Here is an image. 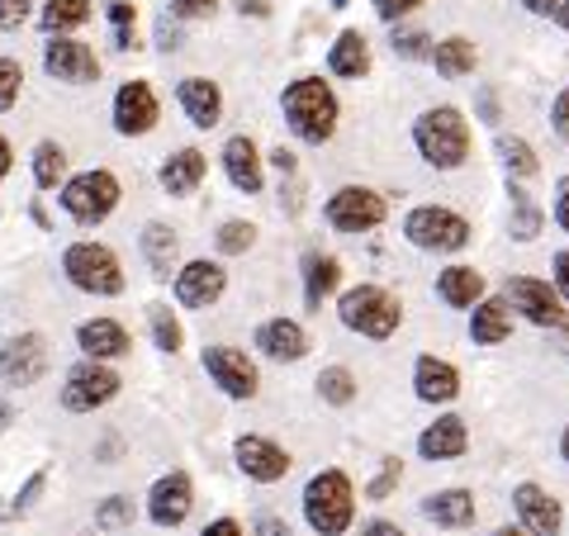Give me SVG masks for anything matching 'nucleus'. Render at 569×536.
I'll return each mask as SVG.
<instances>
[{
  "instance_id": "obj_36",
  "label": "nucleus",
  "mask_w": 569,
  "mask_h": 536,
  "mask_svg": "<svg viewBox=\"0 0 569 536\" xmlns=\"http://www.w3.org/2000/svg\"><path fill=\"white\" fill-rule=\"evenodd\" d=\"M498 157H503L508 176H518V181H527V176H537V171H541L537 152H531L522 138H512V133H503V138H498Z\"/></svg>"
},
{
  "instance_id": "obj_53",
  "label": "nucleus",
  "mask_w": 569,
  "mask_h": 536,
  "mask_svg": "<svg viewBox=\"0 0 569 536\" xmlns=\"http://www.w3.org/2000/svg\"><path fill=\"white\" fill-rule=\"evenodd\" d=\"M361 536H403V527H395V523H385V517H376V523H366V527H361Z\"/></svg>"
},
{
  "instance_id": "obj_34",
  "label": "nucleus",
  "mask_w": 569,
  "mask_h": 536,
  "mask_svg": "<svg viewBox=\"0 0 569 536\" xmlns=\"http://www.w3.org/2000/svg\"><path fill=\"white\" fill-rule=\"evenodd\" d=\"M62 181H67V152L58 142H39V152H33V186L58 190Z\"/></svg>"
},
{
  "instance_id": "obj_10",
  "label": "nucleus",
  "mask_w": 569,
  "mask_h": 536,
  "mask_svg": "<svg viewBox=\"0 0 569 536\" xmlns=\"http://www.w3.org/2000/svg\"><path fill=\"white\" fill-rule=\"evenodd\" d=\"M48 370V343L39 332H20L10 343H0V380L10 389H29L33 380H43Z\"/></svg>"
},
{
  "instance_id": "obj_13",
  "label": "nucleus",
  "mask_w": 569,
  "mask_h": 536,
  "mask_svg": "<svg viewBox=\"0 0 569 536\" xmlns=\"http://www.w3.org/2000/svg\"><path fill=\"white\" fill-rule=\"evenodd\" d=\"M233 460L247 479H257V485H276V479L290 475V451L276 446L271 437H257V433L233 441Z\"/></svg>"
},
{
  "instance_id": "obj_23",
  "label": "nucleus",
  "mask_w": 569,
  "mask_h": 536,
  "mask_svg": "<svg viewBox=\"0 0 569 536\" xmlns=\"http://www.w3.org/2000/svg\"><path fill=\"white\" fill-rule=\"evenodd\" d=\"M413 395L422 404H451L460 395V370L441 356H418L413 366Z\"/></svg>"
},
{
  "instance_id": "obj_50",
  "label": "nucleus",
  "mask_w": 569,
  "mask_h": 536,
  "mask_svg": "<svg viewBox=\"0 0 569 536\" xmlns=\"http://www.w3.org/2000/svg\"><path fill=\"white\" fill-rule=\"evenodd\" d=\"M550 285H556V295L569 304V252H556V276H550Z\"/></svg>"
},
{
  "instance_id": "obj_33",
  "label": "nucleus",
  "mask_w": 569,
  "mask_h": 536,
  "mask_svg": "<svg viewBox=\"0 0 569 536\" xmlns=\"http://www.w3.org/2000/svg\"><path fill=\"white\" fill-rule=\"evenodd\" d=\"M91 20V0H48L43 6V29L58 39V33H71Z\"/></svg>"
},
{
  "instance_id": "obj_8",
  "label": "nucleus",
  "mask_w": 569,
  "mask_h": 536,
  "mask_svg": "<svg viewBox=\"0 0 569 536\" xmlns=\"http://www.w3.org/2000/svg\"><path fill=\"white\" fill-rule=\"evenodd\" d=\"M119 395V370L110 361H77L67 370V385H62V408L67 414H96Z\"/></svg>"
},
{
  "instance_id": "obj_1",
  "label": "nucleus",
  "mask_w": 569,
  "mask_h": 536,
  "mask_svg": "<svg viewBox=\"0 0 569 536\" xmlns=\"http://www.w3.org/2000/svg\"><path fill=\"white\" fill-rule=\"evenodd\" d=\"M280 110H284L290 129L305 142H328L337 133V115H342V105H337L332 86L323 77H299V81L284 86Z\"/></svg>"
},
{
  "instance_id": "obj_48",
  "label": "nucleus",
  "mask_w": 569,
  "mask_h": 536,
  "mask_svg": "<svg viewBox=\"0 0 569 536\" xmlns=\"http://www.w3.org/2000/svg\"><path fill=\"white\" fill-rule=\"evenodd\" d=\"M550 129H556L560 138H569V86L556 96V105H550Z\"/></svg>"
},
{
  "instance_id": "obj_18",
  "label": "nucleus",
  "mask_w": 569,
  "mask_h": 536,
  "mask_svg": "<svg viewBox=\"0 0 569 536\" xmlns=\"http://www.w3.org/2000/svg\"><path fill=\"white\" fill-rule=\"evenodd\" d=\"M512 508H518L527 536H560V527H565V508L541 485H518L512 489Z\"/></svg>"
},
{
  "instance_id": "obj_59",
  "label": "nucleus",
  "mask_w": 569,
  "mask_h": 536,
  "mask_svg": "<svg viewBox=\"0 0 569 536\" xmlns=\"http://www.w3.org/2000/svg\"><path fill=\"white\" fill-rule=\"evenodd\" d=\"M556 20H560V24L569 29V0H560V10H556Z\"/></svg>"
},
{
  "instance_id": "obj_7",
  "label": "nucleus",
  "mask_w": 569,
  "mask_h": 536,
  "mask_svg": "<svg viewBox=\"0 0 569 536\" xmlns=\"http://www.w3.org/2000/svg\"><path fill=\"white\" fill-rule=\"evenodd\" d=\"M114 205H119V176L104 171V167L71 176L62 186V209L77 224H104L114 214Z\"/></svg>"
},
{
  "instance_id": "obj_20",
  "label": "nucleus",
  "mask_w": 569,
  "mask_h": 536,
  "mask_svg": "<svg viewBox=\"0 0 569 536\" xmlns=\"http://www.w3.org/2000/svg\"><path fill=\"white\" fill-rule=\"evenodd\" d=\"M257 347H261V356H271V361L295 366L309 356V332L299 328L295 318H266L257 328Z\"/></svg>"
},
{
  "instance_id": "obj_16",
  "label": "nucleus",
  "mask_w": 569,
  "mask_h": 536,
  "mask_svg": "<svg viewBox=\"0 0 569 536\" xmlns=\"http://www.w3.org/2000/svg\"><path fill=\"white\" fill-rule=\"evenodd\" d=\"M43 67H48V77H58L67 86H91V81H100V58L86 43L67 39V33H58V39L48 43Z\"/></svg>"
},
{
  "instance_id": "obj_6",
  "label": "nucleus",
  "mask_w": 569,
  "mask_h": 536,
  "mask_svg": "<svg viewBox=\"0 0 569 536\" xmlns=\"http://www.w3.org/2000/svg\"><path fill=\"white\" fill-rule=\"evenodd\" d=\"M62 271L86 295H123V266L104 242H71Z\"/></svg>"
},
{
  "instance_id": "obj_32",
  "label": "nucleus",
  "mask_w": 569,
  "mask_h": 536,
  "mask_svg": "<svg viewBox=\"0 0 569 536\" xmlns=\"http://www.w3.org/2000/svg\"><path fill=\"white\" fill-rule=\"evenodd\" d=\"M427 62H432L441 77L456 81V77H470L475 62H479V52H475L470 39H441V43H432V58H427Z\"/></svg>"
},
{
  "instance_id": "obj_41",
  "label": "nucleus",
  "mask_w": 569,
  "mask_h": 536,
  "mask_svg": "<svg viewBox=\"0 0 569 536\" xmlns=\"http://www.w3.org/2000/svg\"><path fill=\"white\" fill-rule=\"evenodd\" d=\"M395 52L399 58H432V39L422 29H395Z\"/></svg>"
},
{
  "instance_id": "obj_28",
  "label": "nucleus",
  "mask_w": 569,
  "mask_h": 536,
  "mask_svg": "<svg viewBox=\"0 0 569 536\" xmlns=\"http://www.w3.org/2000/svg\"><path fill=\"white\" fill-rule=\"evenodd\" d=\"M200 181H204V152L181 148V152H171L162 162V190L167 195H194Z\"/></svg>"
},
{
  "instance_id": "obj_31",
  "label": "nucleus",
  "mask_w": 569,
  "mask_h": 536,
  "mask_svg": "<svg viewBox=\"0 0 569 536\" xmlns=\"http://www.w3.org/2000/svg\"><path fill=\"white\" fill-rule=\"evenodd\" d=\"M142 257H148L157 280H176V228L171 224H148L142 228Z\"/></svg>"
},
{
  "instance_id": "obj_12",
  "label": "nucleus",
  "mask_w": 569,
  "mask_h": 536,
  "mask_svg": "<svg viewBox=\"0 0 569 536\" xmlns=\"http://www.w3.org/2000/svg\"><path fill=\"white\" fill-rule=\"evenodd\" d=\"M204 370L228 399H252L257 385H261L252 356L238 351V347H204Z\"/></svg>"
},
{
  "instance_id": "obj_56",
  "label": "nucleus",
  "mask_w": 569,
  "mask_h": 536,
  "mask_svg": "<svg viewBox=\"0 0 569 536\" xmlns=\"http://www.w3.org/2000/svg\"><path fill=\"white\" fill-rule=\"evenodd\" d=\"M238 10H242V14H257V20H261V14H271V6H266V0H238Z\"/></svg>"
},
{
  "instance_id": "obj_24",
  "label": "nucleus",
  "mask_w": 569,
  "mask_h": 536,
  "mask_svg": "<svg viewBox=\"0 0 569 536\" xmlns=\"http://www.w3.org/2000/svg\"><path fill=\"white\" fill-rule=\"evenodd\" d=\"M466 451H470V433H466V423H460L456 414L427 423L422 437H418V456L422 460H456Z\"/></svg>"
},
{
  "instance_id": "obj_45",
  "label": "nucleus",
  "mask_w": 569,
  "mask_h": 536,
  "mask_svg": "<svg viewBox=\"0 0 569 536\" xmlns=\"http://www.w3.org/2000/svg\"><path fill=\"white\" fill-rule=\"evenodd\" d=\"M213 10H219V0H171L176 20H209Z\"/></svg>"
},
{
  "instance_id": "obj_58",
  "label": "nucleus",
  "mask_w": 569,
  "mask_h": 536,
  "mask_svg": "<svg viewBox=\"0 0 569 536\" xmlns=\"http://www.w3.org/2000/svg\"><path fill=\"white\" fill-rule=\"evenodd\" d=\"M6 176H10V142L0 138V181H6Z\"/></svg>"
},
{
  "instance_id": "obj_52",
  "label": "nucleus",
  "mask_w": 569,
  "mask_h": 536,
  "mask_svg": "<svg viewBox=\"0 0 569 536\" xmlns=\"http://www.w3.org/2000/svg\"><path fill=\"white\" fill-rule=\"evenodd\" d=\"M200 536H242V523L238 517H219V523H209Z\"/></svg>"
},
{
  "instance_id": "obj_26",
  "label": "nucleus",
  "mask_w": 569,
  "mask_h": 536,
  "mask_svg": "<svg viewBox=\"0 0 569 536\" xmlns=\"http://www.w3.org/2000/svg\"><path fill=\"white\" fill-rule=\"evenodd\" d=\"M437 295H441V304H451V309H475V304L485 299V276H479L475 266H447V271L437 276Z\"/></svg>"
},
{
  "instance_id": "obj_15",
  "label": "nucleus",
  "mask_w": 569,
  "mask_h": 536,
  "mask_svg": "<svg viewBox=\"0 0 569 536\" xmlns=\"http://www.w3.org/2000/svg\"><path fill=\"white\" fill-rule=\"evenodd\" d=\"M157 115H162V105H157L148 81H123L119 86V96H114V129L123 138L152 133L157 129Z\"/></svg>"
},
{
  "instance_id": "obj_44",
  "label": "nucleus",
  "mask_w": 569,
  "mask_h": 536,
  "mask_svg": "<svg viewBox=\"0 0 569 536\" xmlns=\"http://www.w3.org/2000/svg\"><path fill=\"white\" fill-rule=\"evenodd\" d=\"M399 470H403V466H399L395 456H389L385 466H380V475L370 479V489H366V494H370V498H389V494H395V485H399Z\"/></svg>"
},
{
  "instance_id": "obj_11",
  "label": "nucleus",
  "mask_w": 569,
  "mask_h": 536,
  "mask_svg": "<svg viewBox=\"0 0 569 536\" xmlns=\"http://www.w3.org/2000/svg\"><path fill=\"white\" fill-rule=\"evenodd\" d=\"M508 304L527 318V324H537V328H560L565 324V309H560L565 299L556 295V285H550V280H537V276L508 280Z\"/></svg>"
},
{
  "instance_id": "obj_61",
  "label": "nucleus",
  "mask_w": 569,
  "mask_h": 536,
  "mask_svg": "<svg viewBox=\"0 0 569 536\" xmlns=\"http://www.w3.org/2000/svg\"><path fill=\"white\" fill-rule=\"evenodd\" d=\"M560 456L569 460V427H565V437H560Z\"/></svg>"
},
{
  "instance_id": "obj_60",
  "label": "nucleus",
  "mask_w": 569,
  "mask_h": 536,
  "mask_svg": "<svg viewBox=\"0 0 569 536\" xmlns=\"http://www.w3.org/2000/svg\"><path fill=\"white\" fill-rule=\"evenodd\" d=\"M493 536H527V532H522V527H498Z\"/></svg>"
},
{
  "instance_id": "obj_9",
  "label": "nucleus",
  "mask_w": 569,
  "mask_h": 536,
  "mask_svg": "<svg viewBox=\"0 0 569 536\" xmlns=\"http://www.w3.org/2000/svg\"><path fill=\"white\" fill-rule=\"evenodd\" d=\"M323 214H328V224L337 228V234H370V228L385 224L389 205H385V195L366 190V186H342L323 205Z\"/></svg>"
},
{
  "instance_id": "obj_54",
  "label": "nucleus",
  "mask_w": 569,
  "mask_h": 536,
  "mask_svg": "<svg viewBox=\"0 0 569 536\" xmlns=\"http://www.w3.org/2000/svg\"><path fill=\"white\" fill-rule=\"evenodd\" d=\"M257 532L261 536H290V527H284L280 517H257Z\"/></svg>"
},
{
  "instance_id": "obj_29",
  "label": "nucleus",
  "mask_w": 569,
  "mask_h": 536,
  "mask_svg": "<svg viewBox=\"0 0 569 536\" xmlns=\"http://www.w3.org/2000/svg\"><path fill=\"white\" fill-rule=\"evenodd\" d=\"M328 67H332V77H342V81L366 77V71H370V43H366L356 29L337 33V43H332V52H328Z\"/></svg>"
},
{
  "instance_id": "obj_37",
  "label": "nucleus",
  "mask_w": 569,
  "mask_h": 536,
  "mask_svg": "<svg viewBox=\"0 0 569 536\" xmlns=\"http://www.w3.org/2000/svg\"><path fill=\"white\" fill-rule=\"evenodd\" d=\"M213 242H219V252H223V257H242V252H252V242H257V224L228 219V224H219Z\"/></svg>"
},
{
  "instance_id": "obj_5",
  "label": "nucleus",
  "mask_w": 569,
  "mask_h": 536,
  "mask_svg": "<svg viewBox=\"0 0 569 536\" xmlns=\"http://www.w3.org/2000/svg\"><path fill=\"white\" fill-rule=\"evenodd\" d=\"M470 219L466 214H456L447 205H418L408 209L403 219V238L418 247V252H460V247H470Z\"/></svg>"
},
{
  "instance_id": "obj_19",
  "label": "nucleus",
  "mask_w": 569,
  "mask_h": 536,
  "mask_svg": "<svg viewBox=\"0 0 569 536\" xmlns=\"http://www.w3.org/2000/svg\"><path fill=\"white\" fill-rule=\"evenodd\" d=\"M77 347L91 356V361H119V356L133 351V337L119 318H86L77 328Z\"/></svg>"
},
{
  "instance_id": "obj_25",
  "label": "nucleus",
  "mask_w": 569,
  "mask_h": 536,
  "mask_svg": "<svg viewBox=\"0 0 569 536\" xmlns=\"http://www.w3.org/2000/svg\"><path fill=\"white\" fill-rule=\"evenodd\" d=\"M422 517L437 527H470L475 523V494L470 489H441V494H427L422 498Z\"/></svg>"
},
{
  "instance_id": "obj_35",
  "label": "nucleus",
  "mask_w": 569,
  "mask_h": 536,
  "mask_svg": "<svg viewBox=\"0 0 569 536\" xmlns=\"http://www.w3.org/2000/svg\"><path fill=\"white\" fill-rule=\"evenodd\" d=\"M318 395H323V404H332V408H347L356 399V375L347 366L318 370Z\"/></svg>"
},
{
  "instance_id": "obj_51",
  "label": "nucleus",
  "mask_w": 569,
  "mask_h": 536,
  "mask_svg": "<svg viewBox=\"0 0 569 536\" xmlns=\"http://www.w3.org/2000/svg\"><path fill=\"white\" fill-rule=\"evenodd\" d=\"M556 224H560L565 234H569V176H565L560 190H556Z\"/></svg>"
},
{
  "instance_id": "obj_43",
  "label": "nucleus",
  "mask_w": 569,
  "mask_h": 536,
  "mask_svg": "<svg viewBox=\"0 0 569 536\" xmlns=\"http://www.w3.org/2000/svg\"><path fill=\"white\" fill-rule=\"evenodd\" d=\"M110 24H114V43L133 48V6L129 0H110Z\"/></svg>"
},
{
  "instance_id": "obj_47",
  "label": "nucleus",
  "mask_w": 569,
  "mask_h": 536,
  "mask_svg": "<svg viewBox=\"0 0 569 536\" xmlns=\"http://www.w3.org/2000/svg\"><path fill=\"white\" fill-rule=\"evenodd\" d=\"M43 485H48V475H43V470H33V475H29V485H24L20 494H14V513H24V508H33V498H39V494H43Z\"/></svg>"
},
{
  "instance_id": "obj_46",
  "label": "nucleus",
  "mask_w": 569,
  "mask_h": 536,
  "mask_svg": "<svg viewBox=\"0 0 569 536\" xmlns=\"http://www.w3.org/2000/svg\"><path fill=\"white\" fill-rule=\"evenodd\" d=\"M418 6H422V0H376V14L395 24V20H403V14H413Z\"/></svg>"
},
{
  "instance_id": "obj_4",
  "label": "nucleus",
  "mask_w": 569,
  "mask_h": 536,
  "mask_svg": "<svg viewBox=\"0 0 569 536\" xmlns=\"http://www.w3.org/2000/svg\"><path fill=\"white\" fill-rule=\"evenodd\" d=\"M305 517L318 536H342L356 517V494L342 470H318L305 485Z\"/></svg>"
},
{
  "instance_id": "obj_2",
  "label": "nucleus",
  "mask_w": 569,
  "mask_h": 536,
  "mask_svg": "<svg viewBox=\"0 0 569 536\" xmlns=\"http://www.w3.org/2000/svg\"><path fill=\"white\" fill-rule=\"evenodd\" d=\"M413 142H418L422 162L437 171H456L470 162V123L460 110H451V105H437V110L418 115Z\"/></svg>"
},
{
  "instance_id": "obj_62",
  "label": "nucleus",
  "mask_w": 569,
  "mask_h": 536,
  "mask_svg": "<svg viewBox=\"0 0 569 536\" xmlns=\"http://www.w3.org/2000/svg\"><path fill=\"white\" fill-rule=\"evenodd\" d=\"M332 6H337V10H342V6H347V0H332Z\"/></svg>"
},
{
  "instance_id": "obj_22",
  "label": "nucleus",
  "mask_w": 569,
  "mask_h": 536,
  "mask_svg": "<svg viewBox=\"0 0 569 536\" xmlns=\"http://www.w3.org/2000/svg\"><path fill=\"white\" fill-rule=\"evenodd\" d=\"M223 171H228V181H233L242 195H261V186H266L261 152H257V142L247 138V133L223 142Z\"/></svg>"
},
{
  "instance_id": "obj_17",
  "label": "nucleus",
  "mask_w": 569,
  "mask_h": 536,
  "mask_svg": "<svg viewBox=\"0 0 569 536\" xmlns=\"http://www.w3.org/2000/svg\"><path fill=\"white\" fill-rule=\"evenodd\" d=\"M190 508H194V489H190V475L186 470L162 475L152 485V494H148V517H152L157 527H181L186 517H190Z\"/></svg>"
},
{
  "instance_id": "obj_38",
  "label": "nucleus",
  "mask_w": 569,
  "mask_h": 536,
  "mask_svg": "<svg viewBox=\"0 0 569 536\" xmlns=\"http://www.w3.org/2000/svg\"><path fill=\"white\" fill-rule=\"evenodd\" d=\"M148 324H152V343H157V351H162V356H176V351H181L186 332H181V324L171 318V309H162V304H157V309L148 314Z\"/></svg>"
},
{
  "instance_id": "obj_49",
  "label": "nucleus",
  "mask_w": 569,
  "mask_h": 536,
  "mask_svg": "<svg viewBox=\"0 0 569 536\" xmlns=\"http://www.w3.org/2000/svg\"><path fill=\"white\" fill-rule=\"evenodd\" d=\"M24 14H29V0H0V29L24 24Z\"/></svg>"
},
{
  "instance_id": "obj_57",
  "label": "nucleus",
  "mask_w": 569,
  "mask_h": 536,
  "mask_svg": "<svg viewBox=\"0 0 569 536\" xmlns=\"http://www.w3.org/2000/svg\"><path fill=\"white\" fill-rule=\"evenodd\" d=\"M10 423H14V404L0 399V433H10Z\"/></svg>"
},
{
  "instance_id": "obj_39",
  "label": "nucleus",
  "mask_w": 569,
  "mask_h": 536,
  "mask_svg": "<svg viewBox=\"0 0 569 536\" xmlns=\"http://www.w3.org/2000/svg\"><path fill=\"white\" fill-rule=\"evenodd\" d=\"M541 234V209L527 200L522 190H512V238L518 242H531Z\"/></svg>"
},
{
  "instance_id": "obj_14",
  "label": "nucleus",
  "mask_w": 569,
  "mask_h": 536,
  "mask_svg": "<svg viewBox=\"0 0 569 536\" xmlns=\"http://www.w3.org/2000/svg\"><path fill=\"white\" fill-rule=\"evenodd\" d=\"M171 290H176V299H181L186 309H209V304H219V299H223L228 276H223V266H219V261L200 257V261H186L181 271H176Z\"/></svg>"
},
{
  "instance_id": "obj_55",
  "label": "nucleus",
  "mask_w": 569,
  "mask_h": 536,
  "mask_svg": "<svg viewBox=\"0 0 569 536\" xmlns=\"http://www.w3.org/2000/svg\"><path fill=\"white\" fill-rule=\"evenodd\" d=\"M522 6H527L531 14H546V20H550V14L560 10V0H522Z\"/></svg>"
},
{
  "instance_id": "obj_3",
  "label": "nucleus",
  "mask_w": 569,
  "mask_h": 536,
  "mask_svg": "<svg viewBox=\"0 0 569 536\" xmlns=\"http://www.w3.org/2000/svg\"><path fill=\"white\" fill-rule=\"evenodd\" d=\"M337 318H342L347 332L385 343V337H395L403 324V304L395 290H385V285H351V290L337 299Z\"/></svg>"
},
{
  "instance_id": "obj_40",
  "label": "nucleus",
  "mask_w": 569,
  "mask_h": 536,
  "mask_svg": "<svg viewBox=\"0 0 569 536\" xmlns=\"http://www.w3.org/2000/svg\"><path fill=\"white\" fill-rule=\"evenodd\" d=\"M129 523H133V498L110 494V498H100V504H96V527L119 532V527H129Z\"/></svg>"
},
{
  "instance_id": "obj_21",
  "label": "nucleus",
  "mask_w": 569,
  "mask_h": 536,
  "mask_svg": "<svg viewBox=\"0 0 569 536\" xmlns=\"http://www.w3.org/2000/svg\"><path fill=\"white\" fill-rule=\"evenodd\" d=\"M176 100H181V110L194 129H213L223 119V91L209 77H186L176 86Z\"/></svg>"
},
{
  "instance_id": "obj_42",
  "label": "nucleus",
  "mask_w": 569,
  "mask_h": 536,
  "mask_svg": "<svg viewBox=\"0 0 569 536\" xmlns=\"http://www.w3.org/2000/svg\"><path fill=\"white\" fill-rule=\"evenodd\" d=\"M20 86H24V71H20V62L0 58V110H10V105L20 100Z\"/></svg>"
},
{
  "instance_id": "obj_27",
  "label": "nucleus",
  "mask_w": 569,
  "mask_h": 536,
  "mask_svg": "<svg viewBox=\"0 0 569 536\" xmlns=\"http://www.w3.org/2000/svg\"><path fill=\"white\" fill-rule=\"evenodd\" d=\"M508 332H512L508 299H479L475 304V318H470V343L498 347V343H508Z\"/></svg>"
},
{
  "instance_id": "obj_30",
  "label": "nucleus",
  "mask_w": 569,
  "mask_h": 536,
  "mask_svg": "<svg viewBox=\"0 0 569 536\" xmlns=\"http://www.w3.org/2000/svg\"><path fill=\"white\" fill-rule=\"evenodd\" d=\"M337 280H342V266H337V257H323V252L305 257V304H309V309H323V299L337 295Z\"/></svg>"
}]
</instances>
